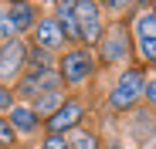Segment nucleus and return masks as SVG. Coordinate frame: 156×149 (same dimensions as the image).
<instances>
[{"label":"nucleus","mask_w":156,"mask_h":149,"mask_svg":"<svg viewBox=\"0 0 156 149\" xmlns=\"http://www.w3.org/2000/svg\"><path fill=\"white\" fill-rule=\"evenodd\" d=\"M102 58H105L109 64H115V61H126V58H129V37H126V31H122V27L109 31V37H102Z\"/></svg>","instance_id":"obj_4"},{"label":"nucleus","mask_w":156,"mask_h":149,"mask_svg":"<svg viewBox=\"0 0 156 149\" xmlns=\"http://www.w3.org/2000/svg\"><path fill=\"white\" fill-rule=\"evenodd\" d=\"M136 34L139 41H156V14H143L136 20Z\"/></svg>","instance_id":"obj_9"},{"label":"nucleus","mask_w":156,"mask_h":149,"mask_svg":"<svg viewBox=\"0 0 156 149\" xmlns=\"http://www.w3.org/2000/svg\"><path fill=\"white\" fill-rule=\"evenodd\" d=\"M68 146H75V149H98V139L88 136V132H75V139H71Z\"/></svg>","instance_id":"obj_12"},{"label":"nucleus","mask_w":156,"mask_h":149,"mask_svg":"<svg viewBox=\"0 0 156 149\" xmlns=\"http://www.w3.org/2000/svg\"><path fill=\"white\" fill-rule=\"evenodd\" d=\"M146 95H149V102L156 105V81H149V85H146Z\"/></svg>","instance_id":"obj_19"},{"label":"nucleus","mask_w":156,"mask_h":149,"mask_svg":"<svg viewBox=\"0 0 156 149\" xmlns=\"http://www.w3.org/2000/svg\"><path fill=\"white\" fill-rule=\"evenodd\" d=\"M143 92H146V78H143L139 71H126L122 78H119V85L112 88L109 102H112V109H129Z\"/></svg>","instance_id":"obj_1"},{"label":"nucleus","mask_w":156,"mask_h":149,"mask_svg":"<svg viewBox=\"0 0 156 149\" xmlns=\"http://www.w3.org/2000/svg\"><path fill=\"white\" fill-rule=\"evenodd\" d=\"M143 4H146V0H143Z\"/></svg>","instance_id":"obj_20"},{"label":"nucleus","mask_w":156,"mask_h":149,"mask_svg":"<svg viewBox=\"0 0 156 149\" xmlns=\"http://www.w3.org/2000/svg\"><path fill=\"white\" fill-rule=\"evenodd\" d=\"M44 149H71V146H68L65 139H58V136H51V139L44 142Z\"/></svg>","instance_id":"obj_16"},{"label":"nucleus","mask_w":156,"mask_h":149,"mask_svg":"<svg viewBox=\"0 0 156 149\" xmlns=\"http://www.w3.org/2000/svg\"><path fill=\"white\" fill-rule=\"evenodd\" d=\"M139 54L149 58V61H156V41H139Z\"/></svg>","instance_id":"obj_15"},{"label":"nucleus","mask_w":156,"mask_h":149,"mask_svg":"<svg viewBox=\"0 0 156 149\" xmlns=\"http://www.w3.org/2000/svg\"><path fill=\"white\" fill-rule=\"evenodd\" d=\"M88 71H92V54H88V51H71V54H65V61H61V78H65V81H85Z\"/></svg>","instance_id":"obj_3"},{"label":"nucleus","mask_w":156,"mask_h":149,"mask_svg":"<svg viewBox=\"0 0 156 149\" xmlns=\"http://www.w3.org/2000/svg\"><path fill=\"white\" fill-rule=\"evenodd\" d=\"M14 126H10V122L7 119H0V146H14Z\"/></svg>","instance_id":"obj_14"},{"label":"nucleus","mask_w":156,"mask_h":149,"mask_svg":"<svg viewBox=\"0 0 156 149\" xmlns=\"http://www.w3.org/2000/svg\"><path fill=\"white\" fill-rule=\"evenodd\" d=\"M10 126L20 129V132H31V129H34V112L24 109V105H14V109H10Z\"/></svg>","instance_id":"obj_8"},{"label":"nucleus","mask_w":156,"mask_h":149,"mask_svg":"<svg viewBox=\"0 0 156 149\" xmlns=\"http://www.w3.org/2000/svg\"><path fill=\"white\" fill-rule=\"evenodd\" d=\"M105 4H109V7H112V10H126V7H129V4H133V0H105Z\"/></svg>","instance_id":"obj_18"},{"label":"nucleus","mask_w":156,"mask_h":149,"mask_svg":"<svg viewBox=\"0 0 156 149\" xmlns=\"http://www.w3.org/2000/svg\"><path fill=\"white\" fill-rule=\"evenodd\" d=\"M78 31H82V41H95L102 34V24H98V7L92 4V0H78Z\"/></svg>","instance_id":"obj_2"},{"label":"nucleus","mask_w":156,"mask_h":149,"mask_svg":"<svg viewBox=\"0 0 156 149\" xmlns=\"http://www.w3.org/2000/svg\"><path fill=\"white\" fill-rule=\"evenodd\" d=\"M61 41H65V31H61L58 20H41V24H37V44L44 47V51L58 47Z\"/></svg>","instance_id":"obj_7"},{"label":"nucleus","mask_w":156,"mask_h":149,"mask_svg":"<svg viewBox=\"0 0 156 149\" xmlns=\"http://www.w3.org/2000/svg\"><path fill=\"white\" fill-rule=\"evenodd\" d=\"M14 34H17L14 14H10V10H0V37H14Z\"/></svg>","instance_id":"obj_11"},{"label":"nucleus","mask_w":156,"mask_h":149,"mask_svg":"<svg viewBox=\"0 0 156 149\" xmlns=\"http://www.w3.org/2000/svg\"><path fill=\"white\" fill-rule=\"evenodd\" d=\"M153 149H156V146H153Z\"/></svg>","instance_id":"obj_21"},{"label":"nucleus","mask_w":156,"mask_h":149,"mask_svg":"<svg viewBox=\"0 0 156 149\" xmlns=\"http://www.w3.org/2000/svg\"><path fill=\"white\" fill-rule=\"evenodd\" d=\"M58 102H61V92H58V88H55V92H44V95L37 98V112H48V109H55Z\"/></svg>","instance_id":"obj_13"},{"label":"nucleus","mask_w":156,"mask_h":149,"mask_svg":"<svg viewBox=\"0 0 156 149\" xmlns=\"http://www.w3.org/2000/svg\"><path fill=\"white\" fill-rule=\"evenodd\" d=\"M10 14H14V24H17V31L31 27V7H27V4H14V7H10Z\"/></svg>","instance_id":"obj_10"},{"label":"nucleus","mask_w":156,"mask_h":149,"mask_svg":"<svg viewBox=\"0 0 156 149\" xmlns=\"http://www.w3.org/2000/svg\"><path fill=\"white\" fill-rule=\"evenodd\" d=\"M78 119H82V105H78V102H65L61 109H55V115L48 119V129L58 136V132H65V129L78 126Z\"/></svg>","instance_id":"obj_6"},{"label":"nucleus","mask_w":156,"mask_h":149,"mask_svg":"<svg viewBox=\"0 0 156 149\" xmlns=\"http://www.w3.org/2000/svg\"><path fill=\"white\" fill-rule=\"evenodd\" d=\"M24 68V44L20 41H10L0 47V78H14V74H20Z\"/></svg>","instance_id":"obj_5"},{"label":"nucleus","mask_w":156,"mask_h":149,"mask_svg":"<svg viewBox=\"0 0 156 149\" xmlns=\"http://www.w3.org/2000/svg\"><path fill=\"white\" fill-rule=\"evenodd\" d=\"M0 109H10V92L0 85Z\"/></svg>","instance_id":"obj_17"}]
</instances>
